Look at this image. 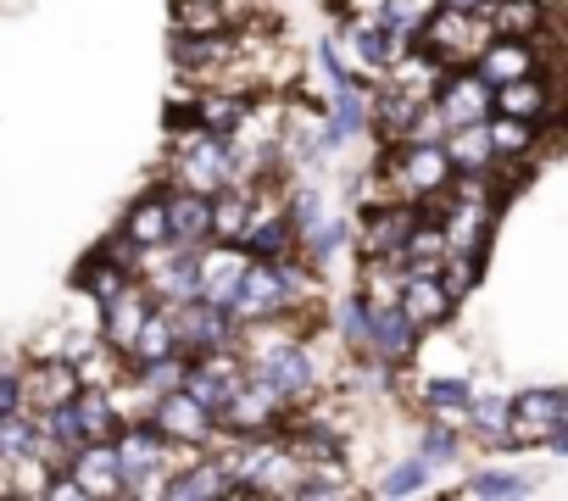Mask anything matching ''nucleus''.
<instances>
[{
	"mask_svg": "<svg viewBox=\"0 0 568 501\" xmlns=\"http://www.w3.org/2000/svg\"><path fill=\"white\" fill-rule=\"evenodd\" d=\"M385 184L402 195V201H429V195H446L452 190V162L440 151V140H407L390 162H385Z\"/></svg>",
	"mask_w": 568,
	"mask_h": 501,
	"instance_id": "1",
	"label": "nucleus"
},
{
	"mask_svg": "<svg viewBox=\"0 0 568 501\" xmlns=\"http://www.w3.org/2000/svg\"><path fill=\"white\" fill-rule=\"evenodd\" d=\"M278 412H284V396L251 368L234 390H229V401L217 407V423L229 429V434H240V440H251V434H273V423H278Z\"/></svg>",
	"mask_w": 568,
	"mask_h": 501,
	"instance_id": "2",
	"label": "nucleus"
},
{
	"mask_svg": "<svg viewBox=\"0 0 568 501\" xmlns=\"http://www.w3.org/2000/svg\"><path fill=\"white\" fill-rule=\"evenodd\" d=\"M418 40L452 68V62H474L490 40V23H479V12H457V7H435L418 29Z\"/></svg>",
	"mask_w": 568,
	"mask_h": 501,
	"instance_id": "3",
	"label": "nucleus"
},
{
	"mask_svg": "<svg viewBox=\"0 0 568 501\" xmlns=\"http://www.w3.org/2000/svg\"><path fill=\"white\" fill-rule=\"evenodd\" d=\"M518 446H546L551 434L568 429V396L562 385H535L524 396H513V418H507Z\"/></svg>",
	"mask_w": 568,
	"mask_h": 501,
	"instance_id": "4",
	"label": "nucleus"
},
{
	"mask_svg": "<svg viewBox=\"0 0 568 501\" xmlns=\"http://www.w3.org/2000/svg\"><path fill=\"white\" fill-rule=\"evenodd\" d=\"M245 263H251V257H245L240 245H229V239H212V245H206V239H201V245H195V296L229 313Z\"/></svg>",
	"mask_w": 568,
	"mask_h": 501,
	"instance_id": "5",
	"label": "nucleus"
},
{
	"mask_svg": "<svg viewBox=\"0 0 568 501\" xmlns=\"http://www.w3.org/2000/svg\"><path fill=\"white\" fill-rule=\"evenodd\" d=\"M240 245H245V257H256V263L291 257V245H296V223H291V212H284L273 195H251V223H245Z\"/></svg>",
	"mask_w": 568,
	"mask_h": 501,
	"instance_id": "6",
	"label": "nucleus"
},
{
	"mask_svg": "<svg viewBox=\"0 0 568 501\" xmlns=\"http://www.w3.org/2000/svg\"><path fill=\"white\" fill-rule=\"evenodd\" d=\"M291 313V301H284V285H278V274H273V263H245V274H240V285H234V301H229V318H240V324H262V318H284Z\"/></svg>",
	"mask_w": 568,
	"mask_h": 501,
	"instance_id": "7",
	"label": "nucleus"
},
{
	"mask_svg": "<svg viewBox=\"0 0 568 501\" xmlns=\"http://www.w3.org/2000/svg\"><path fill=\"white\" fill-rule=\"evenodd\" d=\"M173 335H179V351H223V346H234V318L223 313V307H212V301H179L173 307Z\"/></svg>",
	"mask_w": 568,
	"mask_h": 501,
	"instance_id": "8",
	"label": "nucleus"
},
{
	"mask_svg": "<svg viewBox=\"0 0 568 501\" xmlns=\"http://www.w3.org/2000/svg\"><path fill=\"white\" fill-rule=\"evenodd\" d=\"M256 374L284 396V407L313 396V357H307V346H302V340H278V346L256 351Z\"/></svg>",
	"mask_w": 568,
	"mask_h": 501,
	"instance_id": "9",
	"label": "nucleus"
},
{
	"mask_svg": "<svg viewBox=\"0 0 568 501\" xmlns=\"http://www.w3.org/2000/svg\"><path fill=\"white\" fill-rule=\"evenodd\" d=\"M151 423H156L168 440H184V446H206L212 429H217V418H212L190 390H162V396L151 401Z\"/></svg>",
	"mask_w": 568,
	"mask_h": 501,
	"instance_id": "10",
	"label": "nucleus"
},
{
	"mask_svg": "<svg viewBox=\"0 0 568 501\" xmlns=\"http://www.w3.org/2000/svg\"><path fill=\"white\" fill-rule=\"evenodd\" d=\"M418 223V206L413 201H368V212H363V228H357V239H363V257H402V239H407V228Z\"/></svg>",
	"mask_w": 568,
	"mask_h": 501,
	"instance_id": "11",
	"label": "nucleus"
},
{
	"mask_svg": "<svg viewBox=\"0 0 568 501\" xmlns=\"http://www.w3.org/2000/svg\"><path fill=\"white\" fill-rule=\"evenodd\" d=\"M429 101L440 106L446 129H457V123H485V117H490V84H485L479 73H440V84H435Z\"/></svg>",
	"mask_w": 568,
	"mask_h": 501,
	"instance_id": "12",
	"label": "nucleus"
},
{
	"mask_svg": "<svg viewBox=\"0 0 568 501\" xmlns=\"http://www.w3.org/2000/svg\"><path fill=\"white\" fill-rule=\"evenodd\" d=\"M68 473L79 479L84 495H123V473H118V457H112V440H79L73 457H68Z\"/></svg>",
	"mask_w": 568,
	"mask_h": 501,
	"instance_id": "13",
	"label": "nucleus"
},
{
	"mask_svg": "<svg viewBox=\"0 0 568 501\" xmlns=\"http://www.w3.org/2000/svg\"><path fill=\"white\" fill-rule=\"evenodd\" d=\"M474 68H479V79L496 90V84H507V79H524V73H540V51L529 45V40H507V34H490L485 40V51L474 57Z\"/></svg>",
	"mask_w": 568,
	"mask_h": 501,
	"instance_id": "14",
	"label": "nucleus"
},
{
	"mask_svg": "<svg viewBox=\"0 0 568 501\" xmlns=\"http://www.w3.org/2000/svg\"><path fill=\"white\" fill-rule=\"evenodd\" d=\"M79 396V368L68 357H45L34 368H23V407L45 412V407H62Z\"/></svg>",
	"mask_w": 568,
	"mask_h": 501,
	"instance_id": "15",
	"label": "nucleus"
},
{
	"mask_svg": "<svg viewBox=\"0 0 568 501\" xmlns=\"http://www.w3.org/2000/svg\"><path fill=\"white\" fill-rule=\"evenodd\" d=\"M490 112L501 117H518V123H546L551 117V84L540 73H524V79H507L490 90Z\"/></svg>",
	"mask_w": 568,
	"mask_h": 501,
	"instance_id": "16",
	"label": "nucleus"
},
{
	"mask_svg": "<svg viewBox=\"0 0 568 501\" xmlns=\"http://www.w3.org/2000/svg\"><path fill=\"white\" fill-rule=\"evenodd\" d=\"M396 307H402V318H407V324L424 335V329L446 324V313H452V296H446L440 274H407V285H402Z\"/></svg>",
	"mask_w": 568,
	"mask_h": 501,
	"instance_id": "17",
	"label": "nucleus"
},
{
	"mask_svg": "<svg viewBox=\"0 0 568 501\" xmlns=\"http://www.w3.org/2000/svg\"><path fill=\"white\" fill-rule=\"evenodd\" d=\"M413 346H418V329L402 318V307H374L368 313V357H379L385 368H396V362H407L413 357Z\"/></svg>",
	"mask_w": 568,
	"mask_h": 501,
	"instance_id": "18",
	"label": "nucleus"
},
{
	"mask_svg": "<svg viewBox=\"0 0 568 501\" xmlns=\"http://www.w3.org/2000/svg\"><path fill=\"white\" fill-rule=\"evenodd\" d=\"M363 129H368V95L352 79H335V106H329V123H324V145H341Z\"/></svg>",
	"mask_w": 568,
	"mask_h": 501,
	"instance_id": "19",
	"label": "nucleus"
},
{
	"mask_svg": "<svg viewBox=\"0 0 568 501\" xmlns=\"http://www.w3.org/2000/svg\"><path fill=\"white\" fill-rule=\"evenodd\" d=\"M123 239L129 245H140V250H151V245H162L168 239V195H140L129 212H123Z\"/></svg>",
	"mask_w": 568,
	"mask_h": 501,
	"instance_id": "20",
	"label": "nucleus"
},
{
	"mask_svg": "<svg viewBox=\"0 0 568 501\" xmlns=\"http://www.w3.org/2000/svg\"><path fill=\"white\" fill-rule=\"evenodd\" d=\"M168 239H179V245H201L206 239V195L168 190Z\"/></svg>",
	"mask_w": 568,
	"mask_h": 501,
	"instance_id": "21",
	"label": "nucleus"
},
{
	"mask_svg": "<svg viewBox=\"0 0 568 501\" xmlns=\"http://www.w3.org/2000/svg\"><path fill=\"white\" fill-rule=\"evenodd\" d=\"M546 18H551L546 0H490V34H507V40H529Z\"/></svg>",
	"mask_w": 568,
	"mask_h": 501,
	"instance_id": "22",
	"label": "nucleus"
},
{
	"mask_svg": "<svg viewBox=\"0 0 568 501\" xmlns=\"http://www.w3.org/2000/svg\"><path fill=\"white\" fill-rule=\"evenodd\" d=\"M168 351H179L173 307H156V301H151V313L140 318V335H134V346H129V362H151V357H168Z\"/></svg>",
	"mask_w": 568,
	"mask_h": 501,
	"instance_id": "23",
	"label": "nucleus"
},
{
	"mask_svg": "<svg viewBox=\"0 0 568 501\" xmlns=\"http://www.w3.org/2000/svg\"><path fill=\"white\" fill-rule=\"evenodd\" d=\"M385 73H390V84H396V90H407V95L429 101V95H435V84H440V73H446V62H440V57L413 51V57H396Z\"/></svg>",
	"mask_w": 568,
	"mask_h": 501,
	"instance_id": "24",
	"label": "nucleus"
},
{
	"mask_svg": "<svg viewBox=\"0 0 568 501\" xmlns=\"http://www.w3.org/2000/svg\"><path fill=\"white\" fill-rule=\"evenodd\" d=\"M468 429L479 434V440H490V446H513V429H507V418H513V401L507 396H468Z\"/></svg>",
	"mask_w": 568,
	"mask_h": 501,
	"instance_id": "25",
	"label": "nucleus"
},
{
	"mask_svg": "<svg viewBox=\"0 0 568 501\" xmlns=\"http://www.w3.org/2000/svg\"><path fill=\"white\" fill-rule=\"evenodd\" d=\"M485 134H490V156H496V162H524V156L535 151V123H518V117L490 112V117H485Z\"/></svg>",
	"mask_w": 568,
	"mask_h": 501,
	"instance_id": "26",
	"label": "nucleus"
},
{
	"mask_svg": "<svg viewBox=\"0 0 568 501\" xmlns=\"http://www.w3.org/2000/svg\"><path fill=\"white\" fill-rule=\"evenodd\" d=\"M129 285H134V274H129L123 263H112L106 250H95V257H90V263L79 268V290H90V296H95L101 307H106L112 296H123Z\"/></svg>",
	"mask_w": 568,
	"mask_h": 501,
	"instance_id": "27",
	"label": "nucleus"
},
{
	"mask_svg": "<svg viewBox=\"0 0 568 501\" xmlns=\"http://www.w3.org/2000/svg\"><path fill=\"white\" fill-rule=\"evenodd\" d=\"M402 285H407L402 257H368V268H363V301L368 307H396Z\"/></svg>",
	"mask_w": 568,
	"mask_h": 501,
	"instance_id": "28",
	"label": "nucleus"
},
{
	"mask_svg": "<svg viewBox=\"0 0 568 501\" xmlns=\"http://www.w3.org/2000/svg\"><path fill=\"white\" fill-rule=\"evenodd\" d=\"M73 418H79V434H84V440H112V429H118V412H112L106 390H95V385H79Z\"/></svg>",
	"mask_w": 568,
	"mask_h": 501,
	"instance_id": "29",
	"label": "nucleus"
},
{
	"mask_svg": "<svg viewBox=\"0 0 568 501\" xmlns=\"http://www.w3.org/2000/svg\"><path fill=\"white\" fill-rule=\"evenodd\" d=\"M245 106H251L245 95H201V101H195V123H201L206 134H223V140H229L234 123L245 117Z\"/></svg>",
	"mask_w": 568,
	"mask_h": 501,
	"instance_id": "30",
	"label": "nucleus"
},
{
	"mask_svg": "<svg viewBox=\"0 0 568 501\" xmlns=\"http://www.w3.org/2000/svg\"><path fill=\"white\" fill-rule=\"evenodd\" d=\"M173 29H179V34H223V29H229V18H223L217 0H179Z\"/></svg>",
	"mask_w": 568,
	"mask_h": 501,
	"instance_id": "31",
	"label": "nucleus"
},
{
	"mask_svg": "<svg viewBox=\"0 0 568 501\" xmlns=\"http://www.w3.org/2000/svg\"><path fill=\"white\" fill-rule=\"evenodd\" d=\"M184 368H190V357L184 351H168V357H151V362H134V379L145 385V390H179L184 385Z\"/></svg>",
	"mask_w": 568,
	"mask_h": 501,
	"instance_id": "32",
	"label": "nucleus"
},
{
	"mask_svg": "<svg viewBox=\"0 0 568 501\" xmlns=\"http://www.w3.org/2000/svg\"><path fill=\"white\" fill-rule=\"evenodd\" d=\"M29 451H34V418H29L23 407L0 412V462H18V457H29Z\"/></svg>",
	"mask_w": 568,
	"mask_h": 501,
	"instance_id": "33",
	"label": "nucleus"
},
{
	"mask_svg": "<svg viewBox=\"0 0 568 501\" xmlns=\"http://www.w3.org/2000/svg\"><path fill=\"white\" fill-rule=\"evenodd\" d=\"M468 501H513V495H529V479L524 473H479L463 484Z\"/></svg>",
	"mask_w": 568,
	"mask_h": 501,
	"instance_id": "34",
	"label": "nucleus"
},
{
	"mask_svg": "<svg viewBox=\"0 0 568 501\" xmlns=\"http://www.w3.org/2000/svg\"><path fill=\"white\" fill-rule=\"evenodd\" d=\"M424 479H429V462L424 457H407V462H396L379 479V495H413V490H424Z\"/></svg>",
	"mask_w": 568,
	"mask_h": 501,
	"instance_id": "35",
	"label": "nucleus"
},
{
	"mask_svg": "<svg viewBox=\"0 0 568 501\" xmlns=\"http://www.w3.org/2000/svg\"><path fill=\"white\" fill-rule=\"evenodd\" d=\"M302 245H307V257H318V263H324L335 245H346V223L324 212V217H318L313 228H302Z\"/></svg>",
	"mask_w": 568,
	"mask_h": 501,
	"instance_id": "36",
	"label": "nucleus"
},
{
	"mask_svg": "<svg viewBox=\"0 0 568 501\" xmlns=\"http://www.w3.org/2000/svg\"><path fill=\"white\" fill-rule=\"evenodd\" d=\"M468 396H474V390H468L463 379H429V385H424V407H429V412H463Z\"/></svg>",
	"mask_w": 568,
	"mask_h": 501,
	"instance_id": "37",
	"label": "nucleus"
},
{
	"mask_svg": "<svg viewBox=\"0 0 568 501\" xmlns=\"http://www.w3.org/2000/svg\"><path fill=\"white\" fill-rule=\"evenodd\" d=\"M368 313H374V307H368L363 296H352V301H341V313H335V324H341V335H346V346H357V351L368 346Z\"/></svg>",
	"mask_w": 568,
	"mask_h": 501,
	"instance_id": "38",
	"label": "nucleus"
},
{
	"mask_svg": "<svg viewBox=\"0 0 568 501\" xmlns=\"http://www.w3.org/2000/svg\"><path fill=\"white\" fill-rule=\"evenodd\" d=\"M418 457H424V462H452V457H457V434H452L446 423H429V429L418 434Z\"/></svg>",
	"mask_w": 568,
	"mask_h": 501,
	"instance_id": "39",
	"label": "nucleus"
},
{
	"mask_svg": "<svg viewBox=\"0 0 568 501\" xmlns=\"http://www.w3.org/2000/svg\"><path fill=\"white\" fill-rule=\"evenodd\" d=\"M440 7H457V12H479V7H490V0H440Z\"/></svg>",
	"mask_w": 568,
	"mask_h": 501,
	"instance_id": "40",
	"label": "nucleus"
},
{
	"mask_svg": "<svg viewBox=\"0 0 568 501\" xmlns=\"http://www.w3.org/2000/svg\"><path fill=\"white\" fill-rule=\"evenodd\" d=\"M346 7H352V12L363 18V12H379V7H385V0H346Z\"/></svg>",
	"mask_w": 568,
	"mask_h": 501,
	"instance_id": "41",
	"label": "nucleus"
}]
</instances>
